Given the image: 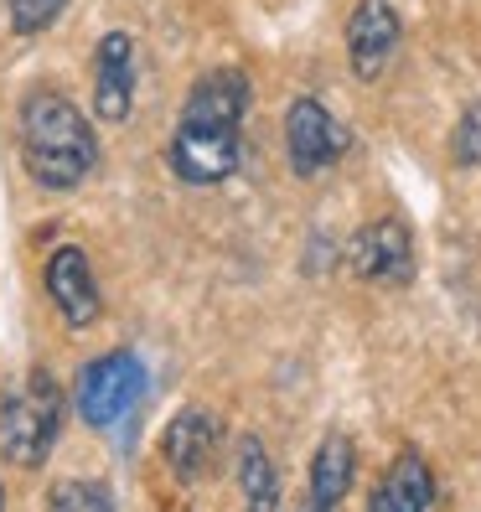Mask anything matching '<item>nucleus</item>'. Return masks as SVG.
Segmentation results:
<instances>
[{
	"label": "nucleus",
	"mask_w": 481,
	"mask_h": 512,
	"mask_svg": "<svg viewBox=\"0 0 481 512\" xmlns=\"http://www.w3.org/2000/svg\"><path fill=\"white\" fill-rule=\"evenodd\" d=\"M254 104V88L244 68H207L182 99L176 130L166 140V166L187 187H223L244 161V119Z\"/></svg>",
	"instance_id": "1"
},
{
	"label": "nucleus",
	"mask_w": 481,
	"mask_h": 512,
	"mask_svg": "<svg viewBox=\"0 0 481 512\" xmlns=\"http://www.w3.org/2000/svg\"><path fill=\"white\" fill-rule=\"evenodd\" d=\"M16 140H21V166L42 192H78L99 166L94 119L57 88H37V94L21 99Z\"/></svg>",
	"instance_id": "2"
},
{
	"label": "nucleus",
	"mask_w": 481,
	"mask_h": 512,
	"mask_svg": "<svg viewBox=\"0 0 481 512\" xmlns=\"http://www.w3.org/2000/svg\"><path fill=\"white\" fill-rule=\"evenodd\" d=\"M68 419V394L52 373H26L0 394V456L21 471H42Z\"/></svg>",
	"instance_id": "3"
},
{
	"label": "nucleus",
	"mask_w": 481,
	"mask_h": 512,
	"mask_svg": "<svg viewBox=\"0 0 481 512\" xmlns=\"http://www.w3.org/2000/svg\"><path fill=\"white\" fill-rule=\"evenodd\" d=\"M145 363L135 352H104V357H94L83 373H78V383H73V409H78V419L88 430H99V435H119L130 425V419L140 414V404H145Z\"/></svg>",
	"instance_id": "4"
},
{
	"label": "nucleus",
	"mask_w": 481,
	"mask_h": 512,
	"mask_svg": "<svg viewBox=\"0 0 481 512\" xmlns=\"http://www.w3.org/2000/svg\"><path fill=\"white\" fill-rule=\"evenodd\" d=\"M347 145H352V135L337 125L332 109L321 99H311V94L290 99V109H285V161H290L295 176L311 182V176L332 171L347 156Z\"/></svg>",
	"instance_id": "5"
},
{
	"label": "nucleus",
	"mask_w": 481,
	"mask_h": 512,
	"mask_svg": "<svg viewBox=\"0 0 481 512\" xmlns=\"http://www.w3.org/2000/svg\"><path fill=\"white\" fill-rule=\"evenodd\" d=\"M347 269L363 285H409L414 280V233L399 218H373L352 233Z\"/></svg>",
	"instance_id": "6"
},
{
	"label": "nucleus",
	"mask_w": 481,
	"mask_h": 512,
	"mask_svg": "<svg viewBox=\"0 0 481 512\" xmlns=\"http://www.w3.org/2000/svg\"><path fill=\"white\" fill-rule=\"evenodd\" d=\"M218 450H223V419L213 409L187 404V409L171 414V425L161 435V461L171 466V476L182 481V487H192V481H202L213 471Z\"/></svg>",
	"instance_id": "7"
},
{
	"label": "nucleus",
	"mask_w": 481,
	"mask_h": 512,
	"mask_svg": "<svg viewBox=\"0 0 481 512\" xmlns=\"http://www.w3.org/2000/svg\"><path fill=\"white\" fill-rule=\"evenodd\" d=\"M42 285H47V300L57 306L68 326H94L104 316V295H99V280H94V264L78 244H57L42 264Z\"/></svg>",
	"instance_id": "8"
},
{
	"label": "nucleus",
	"mask_w": 481,
	"mask_h": 512,
	"mask_svg": "<svg viewBox=\"0 0 481 512\" xmlns=\"http://www.w3.org/2000/svg\"><path fill=\"white\" fill-rule=\"evenodd\" d=\"M399 37H404V21L388 0H357V11L347 16V63L352 73L373 83L399 52Z\"/></svg>",
	"instance_id": "9"
},
{
	"label": "nucleus",
	"mask_w": 481,
	"mask_h": 512,
	"mask_svg": "<svg viewBox=\"0 0 481 512\" xmlns=\"http://www.w3.org/2000/svg\"><path fill=\"white\" fill-rule=\"evenodd\" d=\"M135 114V37L104 32L94 47V119L125 125Z\"/></svg>",
	"instance_id": "10"
},
{
	"label": "nucleus",
	"mask_w": 481,
	"mask_h": 512,
	"mask_svg": "<svg viewBox=\"0 0 481 512\" xmlns=\"http://www.w3.org/2000/svg\"><path fill=\"white\" fill-rule=\"evenodd\" d=\"M373 512H430L435 507V471L419 450H399L394 466L383 471V481L368 497Z\"/></svg>",
	"instance_id": "11"
},
{
	"label": "nucleus",
	"mask_w": 481,
	"mask_h": 512,
	"mask_svg": "<svg viewBox=\"0 0 481 512\" xmlns=\"http://www.w3.org/2000/svg\"><path fill=\"white\" fill-rule=\"evenodd\" d=\"M352 476H357V445L347 435H326L311 456V507L316 512L342 507L352 492Z\"/></svg>",
	"instance_id": "12"
},
{
	"label": "nucleus",
	"mask_w": 481,
	"mask_h": 512,
	"mask_svg": "<svg viewBox=\"0 0 481 512\" xmlns=\"http://www.w3.org/2000/svg\"><path fill=\"white\" fill-rule=\"evenodd\" d=\"M238 492L249 507H275L280 502V471L269 461L259 435H238Z\"/></svg>",
	"instance_id": "13"
},
{
	"label": "nucleus",
	"mask_w": 481,
	"mask_h": 512,
	"mask_svg": "<svg viewBox=\"0 0 481 512\" xmlns=\"http://www.w3.org/2000/svg\"><path fill=\"white\" fill-rule=\"evenodd\" d=\"M47 507H52V512H114L119 497L104 487V481L68 476V481H57V487L47 492Z\"/></svg>",
	"instance_id": "14"
},
{
	"label": "nucleus",
	"mask_w": 481,
	"mask_h": 512,
	"mask_svg": "<svg viewBox=\"0 0 481 512\" xmlns=\"http://www.w3.org/2000/svg\"><path fill=\"white\" fill-rule=\"evenodd\" d=\"M68 11V0H6V16H11V32L16 37H37L47 26H57V16Z\"/></svg>",
	"instance_id": "15"
},
{
	"label": "nucleus",
	"mask_w": 481,
	"mask_h": 512,
	"mask_svg": "<svg viewBox=\"0 0 481 512\" xmlns=\"http://www.w3.org/2000/svg\"><path fill=\"white\" fill-rule=\"evenodd\" d=\"M450 161L456 166H481V104H466L456 130H450Z\"/></svg>",
	"instance_id": "16"
},
{
	"label": "nucleus",
	"mask_w": 481,
	"mask_h": 512,
	"mask_svg": "<svg viewBox=\"0 0 481 512\" xmlns=\"http://www.w3.org/2000/svg\"><path fill=\"white\" fill-rule=\"evenodd\" d=\"M0 507H6V492H0Z\"/></svg>",
	"instance_id": "17"
}]
</instances>
